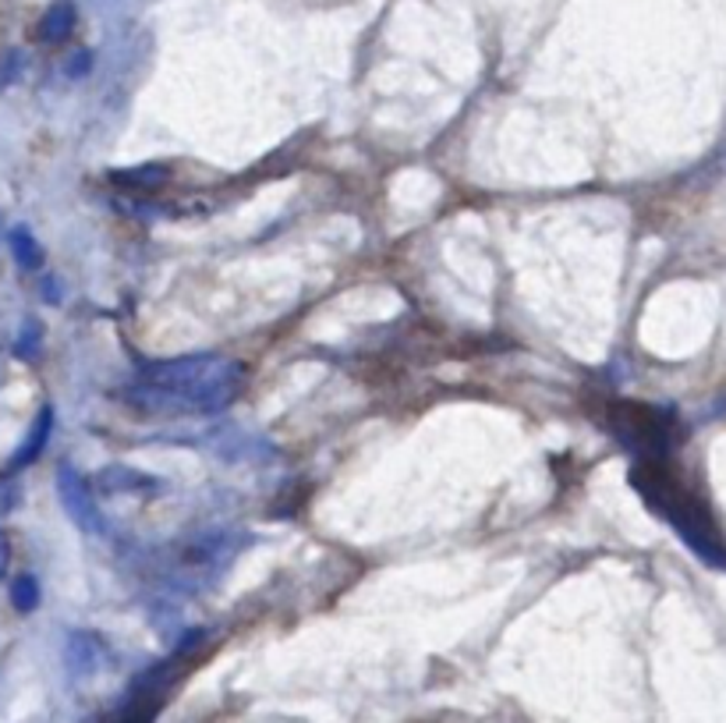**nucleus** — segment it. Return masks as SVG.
Returning a JSON list of instances; mask_svg holds the SVG:
<instances>
[{
    "mask_svg": "<svg viewBox=\"0 0 726 723\" xmlns=\"http://www.w3.org/2000/svg\"><path fill=\"white\" fill-rule=\"evenodd\" d=\"M89 68H93V54H89V50H78V54L67 57V68H64V72L72 75V78H82Z\"/></svg>",
    "mask_w": 726,
    "mask_h": 723,
    "instance_id": "nucleus-12",
    "label": "nucleus"
},
{
    "mask_svg": "<svg viewBox=\"0 0 726 723\" xmlns=\"http://www.w3.org/2000/svg\"><path fill=\"white\" fill-rule=\"evenodd\" d=\"M50 429H54V408H43L40 412V418H36V426H32V433L25 436V444H22V450L14 454L11 458V468H25V465H32L43 454V447H46V440H50Z\"/></svg>",
    "mask_w": 726,
    "mask_h": 723,
    "instance_id": "nucleus-8",
    "label": "nucleus"
},
{
    "mask_svg": "<svg viewBox=\"0 0 726 723\" xmlns=\"http://www.w3.org/2000/svg\"><path fill=\"white\" fill-rule=\"evenodd\" d=\"M613 429L638 450H666V423L652 408L620 405L613 412Z\"/></svg>",
    "mask_w": 726,
    "mask_h": 723,
    "instance_id": "nucleus-3",
    "label": "nucleus"
},
{
    "mask_svg": "<svg viewBox=\"0 0 726 723\" xmlns=\"http://www.w3.org/2000/svg\"><path fill=\"white\" fill-rule=\"evenodd\" d=\"M11 607L19 614H32L40 607V582L32 575H19L11 582Z\"/></svg>",
    "mask_w": 726,
    "mask_h": 723,
    "instance_id": "nucleus-10",
    "label": "nucleus"
},
{
    "mask_svg": "<svg viewBox=\"0 0 726 723\" xmlns=\"http://www.w3.org/2000/svg\"><path fill=\"white\" fill-rule=\"evenodd\" d=\"M57 493H61L67 518H72L82 532H89V535L107 532V521H104V514H99L96 500H93V486L82 479L72 465L57 468Z\"/></svg>",
    "mask_w": 726,
    "mask_h": 723,
    "instance_id": "nucleus-2",
    "label": "nucleus"
},
{
    "mask_svg": "<svg viewBox=\"0 0 726 723\" xmlns=\"http://www.w3.org/2000/svg\"><path fill=\"white\" fill-rule=\"evenodd\" d=\"M8 245H11L14 263H19L22 270H40V266H43V248H40L36 238H32L29 227H14L8 234Z\"/></svg>",
    "mask_w": 726,
    "mask_h": 723,
    "instance_id": "nucleus-9",
    "label": "nucleus"
},
{
    "mask_svg": "<svg viewBox=\"0 0 726 723\" xmlns=\"http://www.w3.org/2000/svg\"><path fill=\"white\" fill-rule=\"evenodd\" d=\"M171 178V167L167 163H142V167H131V171H114L110 181L121 184L125 192H157L160 184H167Z\"/></svg>",
    "mask_w": 726,
    "mask_h": 723,
    "instance_id": "nucleus-7",
    "label": "nucleus"
},
{
    "mask_svg": "<svg viewBox=\"0 0 726 723\" xmlns=\"http://www.w3.org/2000/svg\"><path fill=\"white\" fill-rule=\"evenodd\" d=\"M40 341H43L40 323H36V319H29V323L22 327V333H19V344H14V355H19V359H32V355L40 351Z\"/></svg>",
    "mask_w": 726,
    "mask_h": 723,
    "instance_id": "nucleus-11",
    "label": "nucleus"
},
{
    "mask_svg": "<svg viewBox=\"0 0 726 723\" xmlns=\"http://www.w3.org/2000/svg\"><path fill=\"white\" fill-rule=\"evenodd\" d=\"M4 564H8V543H4V535H0V575H4Z\"/></svg>",
    "mask_w": 726,
    "mask_h": 723,
    "instance_id": "nucleus-14",
    "label": "nucleus"
},
{
    "mask_svg": "<svg viewBox=\"0 0 726 723\" xmlns=\"http://www.w3.org/2000/svg\"><path fill=\"white\" fill-rule=\"evenodd\" d=\"M75 19H78V14H75L72 0H57V4H50V8L43 11L36 36H40L43 43H64L67 36H72Z\"/></svg>",
    "mask_w": 726,
    "mask_h": 723,
    "instance_id": "nucleus-6",
    "label": "nucleus"
},
{
    "mask_svg": "<svg viewBox=\"0 0 726 723\" xmlns=\"http://www.w3.org/2000/svg\"><path fill=\"white\" fill-rule=\"evenodd\" d=\"M104 663V642L93 631H72L64 646V667L72 678H93Z\"/></svg>",
    "mask_w": 726,
    "mask_h": 723,
    "instance_id": "nucleus-5",
    "label": "nucleus"
},
{
    "mask_svg": "<svg viewBox=\"0 0 726 723\" xmlns=\"http://www.w3.org/2000/svg\"><path fill=\"white\" fill-rule=\"evenodd\" d=\"M93 486L107 497H121V493H128V497H157L160 493V482L153 476L135 472V468H125V465L104 468V472L93 479Z\"/></svg>",
    "mask_w": 726,
    "mask_h": 723,
    "instance_id": "nucleus-4",
    "label": "nucleus"
},
{
    "mask_svg": "<svg viewBox=\"0 0 726 723\" xmlns=\"http://www.w3.org/2000/svg\"><path fill=\"white\" fill-rule=\"evenodd\" d=\"M14 500H19V490H14V486H8V482H0V514L11 511Z\"/></svg>",
    "mask_w": 726,
    "mask_h": 723,
    "instance_id": "nucleus-13",
    "label": "nucleus"
},
{
    "mask_svg": "<svg viewBox=\"0 0 726 723\" xmlns=\"http://www.w3.org/2000/svg\"><path fill=\"white\" fill-rule=\"evenodd\" d=\"M245 365L221 355H184L171 362H149L135 405L153 415L174 412H221L238 397Z\"/></svg>",
    "mask_w": 726,
    "mask_h": 723,
    "instance_id": "nucleus-1",
    "label": "nucleus"
}]
</instances>
